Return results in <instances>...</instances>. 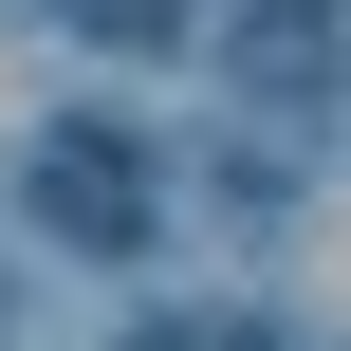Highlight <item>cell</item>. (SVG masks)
<instances>
[{
  "instance_id": "cell-1",
  "label": "cell",
  "mask_w": 351,
  "mask_h": 351,
  "mask_svg": "<svg viewBox=\"0 0 351 351\" xmlns=\"http://www.w3.org/2000/svg\"><path fill=\"white\" fill-rule=\"evenodd\" d=\"M19 204H37V241H74V259H148V222H167V148L111 130V111H56V130L19 148Z\"/></svg>"
},
{
  "instance_id": "cell-2",
  "label": "cell",
  "mask_w": 351,
  "mask_h": 351,
  "mask_svg": "<svg viewBox=\"0 0 351 351\" xmlns=\"http://www.w3.org/2000/svg\"><path fill=\"white\" fill-rule=\"evenodd\" d=\"M56 19H74V37H111V56H148V37L185 19V0H56Z\"/></svg>"
},
{
  "instance_id": "cell-3",
  "label": "cell",
  "mask_w": 351,
  "mask_h": 351,
  "mask_svg": "<svg viewBox=\"0 0 351 351\" xmlns=\"http://www.w3.org/2000/svg\"><path fill=\"white\" fill-rule=\"evenodd\" d=\"M130 351H278V333H222V315H167V333H130Z\"/></svg>"
},
{
  "instance_id": "cell-4",
  "label": "cell",
  "mask_w": 351,
  "mask_h": 351,
  "mask_svg": "<svg viewBox=\"0 0 351 351\" xmlns=\"http://www.w3.org/2000/svg\"><path fill=\"white\" fill-rule=\"evenodd\" d=\"M0 333H19V278H0Z\"/></svg>"
}]
</instances>
